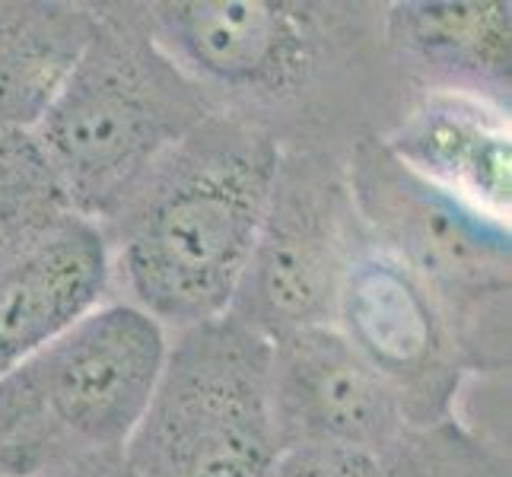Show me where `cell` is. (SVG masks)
<instances>
[{"instance_id":"cell-1","label":"cell","mask_w":512,"mask_h":477,"mask_svg":"<svg viewBox=\"0 0 512 477\" xmlns=\"http://www.w3.org/2000/svg\"><path fill=\"white\" fill-rule=\"evenodd\" d=\"M147 23L217 112L280 150L347 156L382 137L414 93L382 39V4L319 0H153Z\"/></svg>"},{"instance_id":"cell-2","label":"cell","mask_w":512,"mask_h":477,"mask_svg":"<svg viewBox=\"0 0 512 477\" xmlns=\"http://www.w3.org/2000/svg\"><path fill=\"white\" fill-rule=\"evenodd\" d=\"M277 159L274 137L249 121L223 112L204 118L99 223L112 299L169 334L223 318L252 258Z\"/></svg>"},{"instance_id":"cell-3","label":"cell","mask_w":512,"mask_h":477,"mask_svg":"<svg viewBox=\"0 0 512 477\" xmlns=\"http://www.w3.org/2000/svg\"><path fill=\"white\" fill-rule=\"evenodd\" d=\"M217 109L134 0H93V32L32 137L80 217L105 223Z\"/></svg>"},{"instance_id":"cell-4","label":"cell","mask_w":512,"mask_h":477,"mask_svg":"<svg viewBox=\"0 0 512 477\" xmlns=\"http://www.w3.org/2000/svg\"><path fill=\"white\" fill-rule=\"evenodd\" d=\"M169 331L109 299L0 376V477L125 455L160 382Z\"/></svg>"},{"instance_id":"cell-5","label":"cell","mask_w":512,"mask_h":477,"mask_svg":"<svg viewBox=\"0 0 512 477\" xmlns=\"http://www.w3.org/2000/svg\"><path fill=\"white\" fill-rule=\"evenodd\" d=\"M344 159L369 242L436 299L468 376H509V223L427 182L376 134L357 140Z\"/></svg>"},{"instance_id":"cell-6","label":"cell","mask_w":512,"mask_h":477,"mask_svg":"<svg viewBox=\"0 0 512 477\" xmlns=\"http://www.w3.org/2000/svg\"><path fill=\"white\" fill-rule=\"evenodd\" d=\"M271 344L236 318L169 334L160 382L125 446L134 477H268L280 439L268 398Z\"/></svg>"},{"instance_id":"cell-7","label":"cell","mask_w":512,"mask_h":477,"mask_svg":"<svg viewBox=\"0 0 512 477\" xmlns=\"http://www.w3.org/2000/svg\"><path fill=\"white\" fill-rule=\"evenodd\" d=\"M369 245L347 182V159L331 150H280L229 318L268 344L334 322L344 277Z\"/></svg>"},{"instance_id":"cell-8","label":"cell","mask_w":512,"mask_h":477,"mask_svg":"<svg viewBox=\"0 0 512 477\" xmlns=\"http://www.w3.org/2000/svg\"><path fill=\"white\" fill-rule=\"evenodd\" d=\"M331 325L398 395L414 430L455 417L468 382L455 334L420 280L373 242L353 258Z\"/></svg>"},{"instance_id":"cell-9","label":"cell","mask_w":512,"mask_h":477,"mask_svg":"<svg viewBox=\"0 0 512 477\" xmlns=\"http://www.w3.org/2000/svg\"><path fill=\"white\" fill-rule=\"evenodd\" d=\"M268 398L280 449L382 455L414 430L398 395L334 325L271 344Z\"/></svg>"},{"instance_id":"cell-10","label":"cell","mask_w":512,"mask_h":477,"mask_svg":"<svg viewBox=\"0 0 512 477\" xmlns=\"http://www.w3.org/2000/svg\"><path fill=\"white\" fill-rule=\"evenodd\" d=\"M382 39L414 96L455 93L512 109V4L395 0L382 4Z\"/></svg>"},{"instance_id":"cell-11","label":"cell","mask_w":512,"mask_h":477,"mask_svg":"<svg viewBox=\"0 0 512 477\" xmlns=\"http://www.w3.org/2000/svg\"><path fill=\"white\" fill-rule=\"evenodd\" d=\"M379 140L427 182L509 223V112L455 93H417Z\"/></svg>"},{"instance_id":"cell-12","label":"cell","mask_w":512,"mask_h":477,"mask_svg":"<svg viewBox=\"0 0 512 477\" xmlns=\"http://www.w3.org/2000/svg\"><path fill=\"white\" fill-rule=\"evenodd\" d=\"M112 299L99 223L74 217L0 277V376Z\"/></svg>"},{"instance_id":"cell-13","label":"cell","mask_w":512,"mask_h":477,"mask_svg":"<svg viewBox=\"0 0 512 477\" xmlns=\"http://www.w3.org/2000/svg\"><path fill=\"white\" fill-rule=\"evenodd\" d=\"M93 32V4L0 0V131H32Z\"/></svg>"},{"instance_id":"cell-14","label":"cell","mask_w":512,"mask_h":477,"mask_svg":"<svg viewBox=\"0 0 512 477\" xmlns=\"http://www.w3.org/2000/svg\"><path fill=\"white\" fill-rule=\"evenodd\" d=\"M74 217L32 131H0V277Z\"/></svg>"},{"instance_id":"cell-15","label":"cell","mask_w":512,"mask_h":477,"mask_svg":"<svg viewBox=\"0 0 512 477\" xmlns=\"http://www.w3.org/2000/svg\"><path fill=\"white\" fill-rule=\"evenodd\" d=\"M268 477H388L379 455L338 449H284Z\"/></svg>"},{"instance_id":"cell-16","label":"cell","mask_w":512,"mask_h":477,"mask_svg":"<svg viewBox=\"0 0 512 477\" xmlns=\"http://www.w3.org/2000/svg\"><path fill=\"white\" fill-rule=\"evenodd\" d=\"M29 477H134V474L125 462V455H90L55 468H42Z\"/></svg>"}]
</instances>
